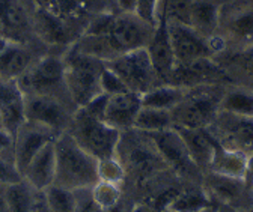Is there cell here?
<instances>
[{
  "label": "cell",
  "instance_id": "6da1fadb",
  "mask_svg": "<svg viewBox=\"0 0 253 212\" xmlns=\"http://www.w3.org/2000/svg\"><path fill=\"white\" fill-rule=\"evenodd\" d=\"M154 30L155 26L145 21L137 14L115 9L95 15L89 21L84 34L103 35L113 59H116L121 54L146 48Z\"/></svg>",
  "mask_w": 253,
  "mask_h": 212
},
{
  "label": "cell",
  "instance_id": "7a4b0ae2",
  "mask_svg": "<svg viewBox=\"0 0 253 212\" xmlns=\"http://www.w3.org/2000/svg\"><path fill=\"white\" fill-rule=\"evenodd\" d=\"M56 177L54 184L68 190L90 188L98 182V160L73 139L67 131L54 140Z\"/></svg>",
  "mask_w": 253,
  "mask_h": 212
},
{
  "label": "cell",
  "instance_id": "3957f363",
  "mask_svg": "<svg viewBox=\"0 0 253 212\" xmlns=\"http://www.w3.org/2000/svg\"><path fill=\"white\" fill-rule=\"evenodd\" d=\"M62 59L65 65L67 89L77 108L103 94L101 75L106 70V62L82 53L74 45L62 54Z\"/></svg>",
  "mask_w": 253,
  "mask_h": 212
},
{
  "label": "cell",
  "instance_id": "277c9868",
  "mask_svg": "<svg viewBox=\"0 0 253 212\" xmlns=\"http://www.w3.org/2000/svg\"><path fill=\"white\" fill-rule=\"evenodd\" d=\"M116 158L125 170V177L131 175L143 180L169 170L151 137L136 128L121 133Z\"/></svg>",
  "mask_w": 253,
  "mask_h": 212
},
{
  "label": "cell",
  "instance_id": "5b68a950",
  "mask_svg": "<svg viewBox=\"0 0 253 212\" xmlns=\"http://www.w3.org/2000/svg\"><path fill=\"white\" fill-rule=\"evenodd\" d=\"M62 54L63 53L57 51L44 54L24 75L17 80L24 95L54 97L76 106L67 89L65 65H63Z\"/></svg>",
  "mask_w": 253,
  "mask_h": 212
},
{
  "label": "cell",
  "instance_id": "8992f818",
  "mask_svg": "<svg viewBox=\"0 0 253 212\" xmlns=\"http://www.w3.org/2000/svg\"><path fill=\"white\" fill-rule=\"evenodd\" d=\"M220 87L204 84L187 89L181 103L170 111L173 127L182 128H208L220 110L223 98Z\"/></svg>",
  "mask_w": 253,
  "mask_h": 212
},
{
  "label": "cell",
  "instance_id": "52a82bcc",
  "mask_svg": "<svg viewBox=\"0 0 253 212\" xmlns=\"http://www.w3.org/2000/svg\"><path fill=\"white\" fill-rule=\"evenodd\" d=\"M68 133L93 158L104 160L116 157L121 133L107 125L103 119L90 114L86 108L80 107L76 110Z\"/></svg>",
  "mask_w": 253,
  "mask_h": 212
},
{
  "label": "cell",
  "instance_id": "ba28073f",
  "mask_svg": "<svg viewBox=\"0 0 253 212\" xmlns=\"http://www.w3.org/2000/svg\"><path fill=\"white\" fill-rule=\"evenodd\" d=\"M106 65L121 78L130 92L140 97L155 86L163 84L152 67L146 48L121 54Z\"/></svg>",
  "mask_w": 253,
  "mask_h": 212
},
{
  "label": "cell",
  "instance_id": "9c48e42d",
  "mask_svg": "<svg viewBox=\"0 0 253 212\" xmlns=\"http://www.w3.org/2000/svg\"><path fill=\"white\" fill-rule=\"evenodd\" d=\"M0 38L17 44H42L35 32V6L30 0H0Z\"/></svg>",
  "mask_w": 253,
  "mask_h": 212
},
{
  "label": "cell",
  "instance_id": "30bf717a",
  "mask_svg": "<svg viewBox=\"0 0 253 212\" xmlns=\"http://www.w3.org/2000/svg\"><path fill=\"white\" fill-rule=\"evenodd\" d=\"M87 24L67 20L35 8V32L38 39L50 50L65 53L84 34Z\"/></svg>",
  "mask_w": 253,
  "mask_h": 212
},
{
  "label": "cell",
  "instance_id": "8fae6325",
  "mask_svg": "<svg viewBox=\"0 0 253 212\" xmlns=\"http://www.w3.org/2000/svg\"><path fill=\"white\" fill-rule=\"evenodd\" d=\"M202 184V188L218 206H228L237 212H250L253 209V187L243 177L207 172Z\"/></svg>",
  "mask_w": 253,
  "mask_h": 212
},
{
  "label": "cell",
  "instance_id": "7c38bea8",
  "mask_svg": "<svg viewBox=\"0 0 253 212\" xmlns=\"http://www.w3.org/2000/svg\"><path fill=\"white\" fill-rule=\"evenodd\" d=\"M77 107L71 103L45 95H24L26 120L44 125L57 134L67 133L71 127Z\"/></svg>",
  "mask_w": 253,
  "mask_h": 212
},
{
  "label": "cell",
  "instance_id": "4fadbf2b",
  "mask_svg": "<svg viewBox=\"0 0 253 212\" xmlns=\"http://www.w3.org/2000/svg\"><path fill=\"white\" fill-rule=\"evenodd\" d=\"M210 134L226 149L243 152H253V117H244L218 110L212 124L207 128Z\"/></svg>",
  "mask_w": 253,
  "mask_h": 212
},
{
  "label": "cell",
  "instance_id": "5bb4252c",
  "mask_svg": "<svg viewBox=\"0 0 253 212\" xmlns=\"http://www.w3.org/2000/svg\"><path fill=\"white\" fill-rule=\"evenodd\" d=\"M148 136L151 137L162 158L173 173H176L182 179L190 180L204 177L202 170L193 161L184 140L175 128H169L160 133H151Z\"/></svg>",
  "mask_w": 253,
  "mask_h": 212
},
{
  "label": "cell",
  "instance_id": "9a60e30c",
  "mask_svg": "<svg viewBox=\"0 0 253 212\" xmlns=\"http://www.w3.org/2000/svg\"><path fill=\"white\" fill-rule=\"evenodd\" d=\"M170 45L175 57V65L192 64L195 60L212 57L215 51L217 36L208 39L198 34L193 27L181 23H168Z\"/></svg>",
  "mask_w": 253,
  "mask_h": 212
},
{
  "label": "cell",
  "instance_id": "2e32d148",
  "mask_svg": "<svg viewBox=\"0 0 253 212\" xmlns=\"http://www.w3.org/2000/svg\"><path fill=\"white\" fill-rule=\"evenodd\" d=\"M57 133L44 125L24 120L23 125L14 134V164L20 175L24 172L32 158L44 146L53 143L57 139Z\"/></svg>",
  "mask_w": 253,
  "mask_h": 212
},
{
  "label": "cell",
  "instance_id": "e0dca14e",
  "mask_svg": "<svg viewBox=\"0 0 253 212\" xmlns=\"http://www.w3.org/2000/svg\"><path fill=\"white\" fill-rule=\"evenodd\" d=\"M30 2L37 9L67 20L83 21L86 24H89L95 15L116 9L115 0H30Z\"/></svg>",
  "mask_w": 253,
  "mask_h": 212
},
{
  "label": "cell",
  "instance_id": "ac0fdd59",
  "mask_svg": "<svg viewBox=\"0 0 253 212\" xmlns=\"http://www.w3.org/2000/svg\"><path fill=\"white\" fill-rule=\"evenodd\" d=\"M47 53L50 50L44 44L11 42L3 51H0V77L18 80Z\"/></svg>",
  "mask_w": 253,
  "mask_h": 212
},
{
  "label": "cell",
  "instance_id": "d6986e66",
  "mask_svg": "<svg viewBox=\"0 0 253 212\" xmlns=\"http://www.w3.org/2000/svg\"><path fill=\"white\" fill-rule=\"evenodd\" d=\"M152 67L163 84H169L173 68H175V57L170 45L169 29L166 18H160L157 21L154 35L146 47Z\"/></svg>",
  "mask_w": 253,
  "mask_h": 212
},
{
  "label": "cell",
  "instance_id": "ffe728a7",
  "mask_svg": "<svg viewBox=\"0 0 253 212\" xmlns=\"http://www.w3.org/2000/svg\"><path fill=\"white\" fill-rule=\"evenodd\" d=\"M142 107V97L133 92L107 95L103 120L119 133L133 128L136 116Z\"/></svg>",
  "mask_w": 253,
  "mask_h": 212
},
{
  "label": "cell",
  "instance_id": "44dd1931",
  "mask_svg": "<svg viewBox=\"0 0 253 212\" xmlns=\"http://www.w3.org/2000/svg\"><path fill=\"white\" fill-rule=\"evenodd\" d=\"M225 78V71L215 65L211 57L195 60L192 64L175 65L169 84H175L184 89H192L204 84H214Z\"/></svg>",
  "mask_w": 253,
  "mask_h": 212
},
{
  "label": "cell",
  "instance_id": "7402d4cb",
  "mask_svg": "<svg viewBox=\"0 0 253 212\" xmlns=\"http://www.w3.org/2000/svg\"><path fill=\"white\" fill-rule=\"evenodd\" d=\"M0 117L3 130L12 137L26 120L24 116V94L17 80H6L0 77Z\"/></svg>",
  "mask_w": 253,
  "mask_h": 212
},
{
  "label": "cell",
  "instance_id": "603a6c76",
  "mask_svg": "<svg viewBox=\"0 0 253 212\" xmlns=\"http://www.w3.org/2000/svg\"><path fill=\"white\" fill-rule=\"evenodd\" d=\"M21 177L29 182L38 191H44L54 184L56 177V154H54V141L44 146L40 152L32 158L27 164Z\"/></svg>",
  "mask_w": 253,
  "mask_h": 212
},
{
  "label": "cell",
  "instance_id": "cb8c5ba5",
  "mask_svg": "<svg viewBox=\"0 0 253 212\" xmlns=\"http://www.w3.org/2000/svg\"><path fill=\"white\" fill-rule=\"evenodd\" d=\"M181 139L184 140L190 155H192L196 166L202 170V173H207L210 170V164L214 155V146L215 140L210 134L207 128H182V127H173Z\"/></svg>",
  "mask_w": 253,
  "mask_h": 212
},
{
  "label": "cell",
  "instance_id": "d4e9b609",
  "mask_svg": "<svg viewBox=\"0 0 253 212\" xmlns=\"http://www.w3.org/2000/svg\"><path fill=\"white\" fill-rule=\"evenodd\" d=\"M220 15L221 11L217 5V0H193L188 26L193 27L202 36L211 39L217 36Z\"/></svg>",
  "mask_w": 253,
  "mask_h": 212
},
{
  "label": "cell",
  "instance_id": "484cf974",
  "mask_svg": "<svg viewBox=\"0 0 253 212\" xmlns=\"http://www.w3.org/2000/svg\"><path fill=\"white\" fill-rule=\"evenodd\" d=\"M9 212H34L41 191L32 187L24 179L2 187Z\"/></svg>",
  "mask_w": 253,
  "mask_h": 212
},
{
  "label": "cell",
  "instance_id": "4316f807",
  "mask_svg": "<svg viewBox=\"0 0 253 212\" xmlns=\"http://www.w3.org/2000/svg\"><path fill=\"white\" fill-rule=\"evenodd\" d=\"M225 30L228 36L243 45H253V6L243 5L234 9L228 20Z\"/></svg>",
  "mask_w": 253,
  "mask_h": 212
},
{
  "label": "cell",
  "instance_id": "83f0119b",
  "mask_svg": "<svg viewBox=\"0 0 253 212\" xmlns=\"http://www.w3.org/2000/svg\"><path fill=\"white\" fill-rule=\"evenodd\" d=\"M246 158H247L246 154L237 152V150L226 149V147H223L215 140L214 155H212V160H211L208 172L218 173V175H225V176L243 177L244 167H246Z\"/></svg>",
  "mask_w": 253,
  "mask_h": 212
},
{
  "label": "cell",
  "instance_id": "f1b7e54d",
  "mask_svg": "<svg viewBox=\"0 0 253 212\" xmlns=\"http://www.w3.org/2000/svg\"><path fill=\"white\" fill-rule=\"evenodd\" d=\"M187 89L175 84H158L142 95V106L172 111L184 98Z\"/></svg>",
  "mask_w": 253,
  "mask_h": 212
},
{
  "label": "cell",
  "instance_id": "f546056e",
  "mask_svg": "<svg viewBox=\"0 0 253 212\" xmlns=\"http://www.w3.org/2000/svg\"><path fill=\"white\" fill-rule=\"evenodd\" d=\"M214 202L204 188L179 190L166 209L175 212H204L214 208Z\"/></svg>",
  "mask_w": 253,
  "mask_h": 212
},
{
  "label": "cell",
  "instance_id": "4dcf8cb0",
  "mask_svg": "<svg viewBox=\"0 0 253 212\" xmlns=\"http://www.w3.org/2000/svg\"><path fill=\"white\" fill-rule=\"evenodd\" d=\"M133 128L151 134V133H160L169 128H173L172 113L169 110H160L152 107H140Z\"/></svg>",
  "mask_w": 253,
  "mask_h": 212
},
{
  "label": "cell",
  "instance_id": "1f68e13d",
  "mask_svg": "<svg viewBox=\"0 0 253 212\" xmlns=\"http://www.w3.org/2000/svg\"><path fill=\"white\" fill-rule=\"evenodd\" d=\"M220 110L244 117H253V90L244 87L226 90L220 103Z\"/></svg>",
  "mask_w": 253,
  "mask_h": 212
},
{
  "label": "cell",
  "instance_id": "d6a6232c",
  "mask_svg": "<svg viewBox=\"0 0 253 212\" xmlns=\"http://www.w3.org/2000/svg\"><path fill=\"white\" fill-rule=\"evenodd\" d=\"M42 196L51 212H76L77 211V196L74 190H68V188H63V187L53 184L42 191Z\"/></svg>",
  "mask_w": 253,
  "mask_h": 212
},
{
  "label": "cell",
  "instance_id": "836d02e7",
  "mask_svg": "<svg viewBox=\"0 0 253 212\" xmlns=\"http://www.w3.org/2000/svg\"><path fill=\"white\" fill-rule=\"evenodd\" d=\"M98 177L100 180L122 185L125 180V170L116 157L98 160Z\"/></svg>",
  "mask_w": 253,
  "mask_h": 212
},
{
  "label": "cell",
  "instance_id": "e575fe53",
  "mask_svg": "<svg viewBox=\"0 0 253 212\" xmlns=\"http://www.w3.org/2000/svg\"><path fill=\"white\" fill-rule=\"evenodd\" d=\"M163 0H139L136 14L143 18L145 21L157 26V21L160 18V9H162Z\"/></svg>",
  "mask_w": 253,
  "mask_h": 212
},
{
  "label": "cell",
  "instance_id": "d590c367",
  "mask_svg": "<svg viewBox=\"0 0 253 212\" xmlns=\"http://www.w3.org/2000/svg\"><path fill=\"white\" fill-rule=\"evenodd\" d=\"M101 92L106 95H115L121 92H130V90L125 87L121 78L113 71H110L106 65V70L101 75Z\"/></svg>",
  "mask_w": 253,
  "mask_h": 212
},
{
  "label": "cell",
  "instance_id": "8d00e7d4",
  "mask_svg": "<svg viewBox=\"0 0 253 212\" xmlns=\"http://www.w3.org/2000/svg\"><path fill=\"white\" fill-rule=\"evenodd\" d=\"M20 179H23V177H21L20 172L17 170L15 164L12 161L0 158V187L14 184Z\"/></svg>",
  "mask_w": 253,
  "mask_h": 212
},
{
  "label": "cell",
  "instance_id": "74e56055",
  "mask_svg": "<svg viewBox=\"0 0 253 212\" xmlns=\"http://www.w3.org/2000/svg\"><path fill=\"white\" fill-rule=\"evenodd\" d=\"M0 158L14 163V137L0 128Z\"/></svg>",
  "mask_w": 253,
  "mask_h": 212
},
{
  "label": "cell",
  "instance_id": "f35d334b",
  "mask_svg": "<svg viewBox=\"0 0 253 212\" xmlns=\"http://www.w3.org/2000/svg\"><path fill=\"white\" fill-rule=\"evenodd\" d=\"M237 62L250 74H253V45L247 47L244 51H241L238 56H235Z\"/></svg>",
  "mask_w": 253,
  "mask_h": 212
},
{
  "label": "cell",
  "instance_id": "ab89813d",
  "mask_svg": "<svg viewBox=\"0 0 253 212\" xmlns=\"http://www.w3.org/2000/svg\"><path fill=\"white\" fill-rule=\"evenodd\" d=\"M137 5H139V0H115V6L121 12L136 14Z\"/></svg>",
  "mask_w": 253,
  "mask_h": 212
},
{
  "label": "cell",
  "instance_id": "60d3db41",
  "mask_svg": "<svg viewBox=\"0 0 253 212\" xmlns=\"http://www.w3.org/2000/svg\"><path fill=\"white\" fill-rule=\"evenodd\" d=\"M243 179L249 185L253 187V152L247 155L246 158V167H244V175H243Z\"/></svg>",
  "mask_w": 253,
  "mask_h": 212
},
{
  "label": "cell",
  "instance_id": "b9f144b4",
  "mask_svg": "<svg viewBox=\"0 0 253 212\" xmlns=\"http://www.w3.org/2000/svg\"><path fill=\"white\" fill-rule=\"evenodd\" d=\"M128 212H160L152 203H136Z\"/></svg>",
  "mask_w": 253,
  "mask_h": 212
},
{
  "label": "cell",
  "instance_id": "7bdbcfd3",
  "mask_svg": "<svg viewBox=\"0 0 253 212\" xmlns=\"http://www.w3.org/2000/svg\"><path fill=\"white\" fill-rule=\"evenodd\" d=\"M34 212H51L50 208L47 206L45 200H44L42 191H41V194H40V199H38V202H37V206H35V211H34Z\"/></svg>",
  "mask_w": 253,
  "mask_h": 212
},
{
  "label": "cell",
  "instance_id": "ee69618b",
  "mask_svg": "<svg viewBox=\"0 0 253 212\" xmlns=\"http://www.w3.org/2000/svg\"><path fill=\"white\" fill-rule=\"evenodd\" d=\"M0 212H9V208H8V203L5 200V196H3L2 190H0Z\"/></svg>",
  "mask_w": 253,
  "mask_h": 212
},
{
  "label": "cell",
  "instance_id": "f6af8a7d",
  "mask_svg": "<svg viewBox=\"0 0 253 212\" xmlns=\"http://www.w3.org/2000/svg\"><path fill=\"white\" fill-rule=\"evenodd\" d=\"M215 212H237V211H234V209H231V208H228V206H218V208L215 209Z\"/></svg>",
  "mask_w": 253,
  "mask_h": 212
},
{
  "label": "cell",
  "instance_id": "bcb514c9",
  "mask_svg": "<svg viewBox=\"0 0 253 212\" xmlns=\"http://www.w3.org/2000/svg\"><path fill=\"white\" fill-rule=\"evenodd\" d=\"M160 212H175V211H170V209H163V211H160ZM204 212H215V208H212V209H208V211H204Z\"/></svg>",
  "mask_w": 253,
  "mask_h": 212
},
{
  "label": "cell",
  "instance_id": "7dc6e473",
  "mask_svg": "<svg viewBox=\"0 0 253 212\" xmlns=\"http://www.w3.org/2000/svg\"><path fill=\"white\" fill-rule=\"evenodd\" d=\"M0 128L3 130V122H2V117H0Z\"/></svg>",
  "mask_w": 253,
  "mask_h": 212
},
{
  "label": "cell",
  "instance_id": "c3c4849f",
  "mask_svg": "<svg viewBox=\"0 0 253 212\" xmlns=\"http://www.w3.org/2000/svg\"><path fill=\"white\" fill-rule=\"evenodd\" d=\"M250 212H253V209H252V211H250Z\"/></svg>",
  "mask_w": 253,
  "mask_h": 212
},
{
  "label": "cell",
  "instance_id": "681fc988",
  "mask_svg": "<svg viewBox=\"0 0 253 212\" xmlns=\"http://www.w3.org/2000/svg\"><path fill=\"white\" fill-rule=\"evenodd\" d=\"M0 190H2V187H0Z\"/></svg>",
  "mask_w": 253,
  "mask_h": 212
}]
</instances>
